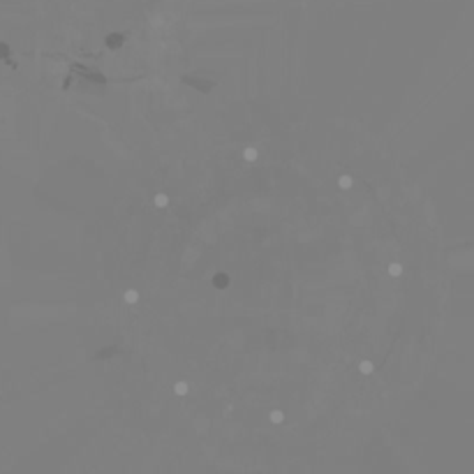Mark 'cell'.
<instances>
[{
    "mask_svg": "<svg viewBox=\"0 0 474 474\" xmlns=\"http://www.w3.org/2000/svg\"><path fill=\"white\" fill-rule=\"evenodd\" d=\"M125 301L134 303V301H137V291H127V294H125Z\"/></svg>",
    "mask_w": 474,
    "mask_h": 474,
    "instance_id": "cell-3",
    "label": "cell"
},
{
    "mask_svg": "<svg viewBox=\"0 0 474 474\" xmlns=\"http://www.w3.org/2000/svg\"><path fill=\"white\" fill-rule=\"evenodd\" d=\"M185 391H188V384H176V393H178V396H183Z\"/></svg>",
    "mask_w": 474,
    "mask_h": 474,
    "instance_id": "cell-8",
    "label": "cell"
},
{
    "mask_svg": "<svg viewBox=\"0 0 474 474\" xmlns=\"http://www.w3.org/2000/svg\"><path fill=\"white\" fill-rule=\"evenodd\" d=\"M361 370H363V373H370V370H373V366H370V363H366V366H361Z\"/></svg>",
    "mask_w": 474,
    "mask_h": 474,
    "instance_id": "cell-10",
    "label": "cell"
},
{
    "mask_svg": "<svg viewBox=\"0 0 474 474\" xmlns=\"http://www.w3.org/2000/svg\"><path fill=\"white\" fill-rule=\"evenodd\" d=\"M271 421H273V424H280V421H282V414H280V412H273V414H271Z\"/></svg>",
    "mask_w": 474,
    "mask_h": 474,
    "instance_id": "cell-4",
    "label": "cell"
},
{
    "mask_svg": "<svg viewBox=\"0 0 474 474\" xmlns=\"http://www.w3.org/2000/svg\"><path fill=\"white\" fill-rule=\"evenodd\" d=\"M155 204H158V206H165V204H167V197H165V195H158V197H155Z\"/></svg>",
    "mask_w": 474,
    "mask_h": 474,
    "instance_id": "cell-7",
    "label": "cell"
},
{
    "mask_svg": "<svg viewBox=\"0 0 474 474\" xmlns=\"http://www.w3.org/2000/svg\"><path fill=\"white\" fill-rule=\"evenodd\" d=\"M400 273H403V266L393 264V266H391V275H400Z\"/></svg>",
    "mask_w": 474,
    "mask_h": 474,
    "instance_id": "cell-6",
    "label": "cell"
},
{
    "mask_svg": "<svg viewBox=\"0 0 474 474\" xmlns=\"http://www.w3.org/2000/svg\"><path fill=\"white\" fill-rule=\"evenodd\" d=\"M213 282H215V284H220V287H225V284H227V278H225V275H220V278H215Z\"/></svg>",
    "mask_w": 474,
    "mask_h": 474,
    "instance_id": "cell-9",
    "label": "cell"
},
{
    "mask_svg": "<svg viewBox=\"0 0 474 474\" xmlns=\"http://www.w3.org/2000/svg\"><path fill=\"white\" fill-rule=\"evenodd\" d=\"M245 158L250 160V162H252V160L257 158V151H254V148H247V151H245Z\"/></svg>",
    "mask_w": 474,
    "mask_h": 474,
    "instance_id": "cell-1",
    "label": "cell"
},
{
    "mask_svg": "<svg viewBox=\"0 0 474 474\" xmlns=\"http://www.w3.org/2000/svg\"><path fill=\"white\" fill-rule=\"evenodd\" d=\"M0 58H9V49H7V44H0Z\"/></svg>",
    "mask_w": 474,
    "mask_h": 474,
    "instance_id": "cell-2",
    "label": "cell"
},
{
    "mask_svg": "<svg viewBox=\"0 0 474 474\" xmlns=\"http://www.w3.org/2000/svg\"><path fill=\"white\" fill-rule=\"evenodd\" d=\"M349 185H352L349 176H340V188H349Z\"/></svg>",
    "mask_w": 474,
    "mask_h": 474,
    "instance_id": "cell-5",
    "label": "cell"
}]
</instances>
